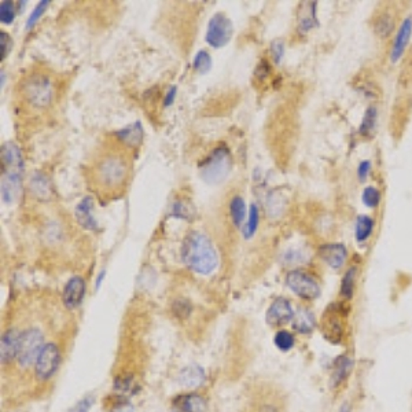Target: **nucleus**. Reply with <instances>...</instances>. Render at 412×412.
I'll return each instance as SVG.
<instances>
[{
	"label": "nucleus",
	"instance_id": "nucleus-1",
	"mask_svg": "<svg viewBox=\"0 0 412 412\" xmlns=\"http://www.w3.org/2000/svg\"><path fill=\"white\" fill-rule=\"evenodd\" d=\"M182 260L189 270L200 275L212 274L218 264V256L209 236L200 231H190L182 243Z\"/></svg>",
	"mask_w": 412,
	"mask_h": 412
},
{
	"label": "nucleus",
	"instance_id": "nucleus-2",
	"mask_svg": "<svg viewBox=\"0 0 412 412\" xmlns=\"http://www.w3.org/2000/svg\"><path fill=\"white\" fill-rule=\"evenodd\" d=\"M128 158L121 153H106L94 164L93 176L95 186L106 194L122 190L129 178Z\"/></svg>",
	"mask_w": 412,
	"mask_h": 412
},
{
	"label": "nucleus",
	"instance_id": "nucleus-3",
	"mask_svg": "<svg viewBox=\"0 0 412 412\" xmlns=\"http://www.w3.org/2000/svg\"><path fill=\"white\" fill-rule=\"evenodd\" d=\"M21 94L30 106L36 109H44L50 106L54 100V83L47 75L33 73L22 82Z\"/></svg>",
	"mask_w": 412,
	"mask_h": 412
},
{
	"label": "nucleus",
	"instance_id": "nucleus-4",
	"mask_svg": "<svg viewBox=\"0 0 412 412\" xmlns=\"http://www.w3.org/2000/svg\"><path fill=\"white\" fill-rule=\"evenodd\" d=\"M232 169V157L227 146L216 147L200 167V174L203 180L207 185L223 183Z\"/></svg>",
	"mask_w": 412,
	"mask_h": 412
},
{
	"label": "nucleus",
	"instance_id": "nucleus-5",
	"mask_svg": "<svg viewBox=\"0 0 412 412\" xmlns=\"http://www.w3.org/2000/svg\"><path fill=\"white\" fill-rule=\"evenodd\" d=\"M288 288L301 300L313 301L320 296V285L317 279L304 270H293L286 277Z\"/></svg>",
	"mask_w": 412,
	"mask_h": 412
},
{
	"label": "nucleus",
	"instance_id": "nucleus-6",
	"mask_svg": "<svg viewBox=\"0 0 412 412\" xmlns=\"http://www.w3.org/2000/svg\"><path fill=\"white\" fill-rule=\"evenodd\" d=\"M43 346V335L37 328H29L21 333L17 355L18 363L22 367H30L32 364H36Z\"/></svg>",
	"mask_w": 412,
	"mask_h": 412
},
{
	"label": "nucleus",
	"instance_id": "nucleus-7",
	"mask_svg": "<svg viewBox=\"0 0 412 412\" xmlns=\"http://www.w3.org/2000/svg\"><path fill=\"white\" fill-rule=\"evenodd\" d=\"M232 33H234V26L231 19L223 12H216L207 24L206 43L213 48L225 47L230 43Z\"/></svg>",
	"mask_w": 412,
	"mask_h": 412
},
{
	"label": "nucleus",
	"instance_id": "nucleus-8",
	"mask_svg": "<svg viewBox=\"0 0 412 412\" xmlns=\"http://www.w3.org/2000/svg\"><path fill=\"white\" fill-rule=\"evenodd\" d=\"M344 313L345 312L341 309V307L335 304H331L323 312V317H321L323 337L331 344H339L344 339V333H345L344 320H342Z\"/></svg>",
	"mask_w": 412,
	"mask_h": 412
},
{
	"label": "nucleus",
	"instance_id": "nucleus-9",
	"mask_svg": "<svg viewBox=\"0 0 412 412\" xmlns=\"http://www.w3.org/2000/svg\"><path fill=\"white\" fill-rule=\"evenodd\" d=\"M59 363H61V353L58 346L55 344L44 345L35 364L36 377L41 381L50 380L58 371Z\"/></svg>",
	"mask_w": 412,
	"mask_h": 412
},
{
	"label": "nucleus",
	"instance_id": "nucleus-10",
	"mask_svg": "<svg viewBox=\"0 0 412 412\" xmlns=\"http://www.w3.org/2000/svg\"><path fill=\"white\" fill-rule=\"evenodd\" d=\"M1 175H21L24 174V158L19 147L7 142L1 146Z\"/></svg>",
	"mask_w": 412,
	"mask_h": 412
},
{
	"label": "nucleus",
	"instance_id": "nucleus-11",
	"mask_svg": "<svg viewBox=\"0 0 412 412\" xmlns=\"http://www.w3.org/2000/svg\"><path fill=\"white\" fill-rule=\"evenodd\" d=\"M294 317L292 304L286 299L275 300L267 310V323L271 327H282L289 324Z\"/></svg>",
	"mask_w": 412,
	"mask_h": 412
},
{
	"label": "nucleus",
	"instance_id": "nucleus-12",
	"mask_svg": "<svg viewBox=\"0 0 412 412\" xmlns=\"http://www.w3.org/2000/svg\"><path fill=\"white\" fill-rule=\"evenodd\" d=\"M411 35L412 15H409L403 19L402 25L399 26V30L395 36V40H393V44H392V48H391V61L393 64H397L403 58V55H404V53H406V50L410 44Z\"/></svg>",
	"mask_w": 412,
	"mask_h": 412
},
{
	"label": "nucleus",
	"instance_id": "nucleus-13",
	"mask_svg": "<svg viewBox=\"0 0 412 412\" xmlns=\"http://www.w3.org/2000/svg\"><path fill=\"white\" fill-rule=\"evenodd\" d=\"M319 257L331 268L341 270L348 259V250L342 243H327L319 247Z\"/></svg>",
	"mask_w": 412,
	"mask_h": 412
},
{
	"label": "nucleus",
	"instance_id": "nucleus-14",
	"mask_svg": "<svg viewBox=\"0 0 412 412\" xmlns=\"http://www.w3.org/2000/svg\"><path fill=\"white\" fill-rule=\"evenodd\" d=\"M86 296V282L82 277H73L64 288L62 300L68 309H76L82 306Z\"/></svg>",
	"mask_w": 412,
	"mask_h": 412
},
{
	"label": "nucleus",
	"instance_id": "nucleus-15",
	"mask_svg": "<svg viewBox=\"0 0 412 412\" xmlns=\"http://www.w3.org/2000/svg\"><path fill=\"white\" fill-rule=\"evenodd\" d=\"M94 207L95 203L93 197H84L76 207H75V217L80 227L88 231H98L100 224L94 216Z\"/></svg>",
	"mask_w": 412,
	"mask_h": 412
},
{
	"label": "nucleus",
	"instance_id": "nucleus-16",
	"mask_svg": "<svg viewBox=\"0 0 412 412\" xmlns=\"http://www.w3.org/2000/svg\"><path fill=\"white\" fill-rule=\"evenodd\" d=\"M19 338H21V333H18L14 328L7 330L1 335V341H0V357H1V363L3 364H8V363H11L17 357V355H18V346H19Z\"/></svg>",
	"mask_w": 412,
	"mask_h": 412
},
{
	"label": "nucleus",
	"instance_id": "nucleus-17",
	"mask_svg": "<svg viewBox=\"0 0 412 412\" xmlns=\"http://www.w3.org/2000/svg\"><path fill=\"white\" fill-rule=\"evenodd\" d=\"M247 412H285V407L279 395L268 391L250 404Z\"/></svg>",
	"mask_w": 412,
	"mask_h": 412
},
{
	"label": "nucleus",
	"instance_id": "nucleus-18",
	"mask_svg": "<svg viewBox=\"0 0 412 412\" xmlns=\"http://www.w3.org/2000/svg\"><path fill=\"white\" fill-rule=\"evenodd\" d=\"M22 187L21 175H1V200L4 204L11 205L18 200Z\"/></svg>",
	"mask_w": 412,
	"mask_h": 412
},
{
	"label": "nucleus",
	"instance_id": "nucleus-19",
	"mask_svg": "<svg viewBox=\"0 0 412 412\" xmlns=\"http://www.w3.org/2000/svg\"><path fill=\"white\" fill-rule=\"evenodd\" d=\"M174 412H205V399L200 395H185L174 402Z\"/></svg>",
	"mask_w": 412,
	"mask_h": 412
},
{
	"label": "nucleus",
	"instance_id": "nucleus-20",
	"mask_svg": "<svg viewBox=\"0 0 412 412\" xmlns=\"http://www.w3.org/2000/svg\"><path fill=\"white\" fill-rule=\"evenodd\" d=\"M316 10H317V3L316 1H309V3H303L300 7V14H299V30L301 33H308L315 26L319 25L317 17H316Z\"/></svg>",
	"mask_w": 412,
	"mask_h": 412
},
{
	"label": "nucleus",
	"instance_id": "nucleus-21",
	"mask_svg": "<svg viewBox=\"0 0 412 412\" xmlns=\"http://www.w3.org/2000/svg\"><path fill=\"white\" fill-rule=\"evenodd\" d=\"M115 136L118 138V140H121L125 146L128 147H138L140 146L142 140H143V128L142 124L139 121L120 129L115 132Z\"/></svg>",
	"mask_w": 412,
	"mask_h": 412
},
{
	"label": "nucleus",
	"instance_id": "nucleus-22",
	"mask_svg": "<svg viewBox=\"0 0 412 412\" xmlns=\"http://www.w3.org/2000/svg\"><path fill=\"white\" fill-rule=\"evenodd\" d=\"M353 368V360L349 356H339L334 364V371L331 377L333 388H339L349 377Z\"/></svg>",
	"mask_w": 412,
	"mask_h": 412
},
{
	"label": "nucleus",
	"instance_id": "nucleus-23",
	"mask_svg": "<svg viewBox=\"0 0 412 412\" xmlns=\"http://www.w3.org/2000/svg\"><path fill=\"white\" fill-rule=\"evenodd\" d=\"M205 381V373L198 366L186 367L179 374V382L185 388H197Z\"/></svg>",
	"mask_w": 412,
	"mask_h": 412
},
{
	"label": "nucleus",
	"instance_id": "nucleus-24",
	"mask_svg": "<svg viewBox=\"0 0 412 412\" xmlns=\"http://www.w3.org/2000/svg\"><path fill=\"white\" fill-rule=\"evenodd\" d=\"M293 328L300 334H310L315 328V316L307 308H300L293 317Z\"/></svg>",
	"mask_w": 412,
	"mask_h": 412
},
{
	"label": "nucleus",
	"instance_id": "nucleus-25",
	"mask_svg": "<svg viewBox=\"0 0 412 412\" xmlns=\"http://www.w3.org/2000/svg\"><path fill=\"white\" fill-rule=\"evenodd\" d=\"M30 191L37 200H41V201L48 200L51 194L48 179L43 174L36 172L30 179Z\"/></svg>",
	"mask_w": 412,
	"mask_h": 412
},
{
	"label": "nucleus",
	"instance_id": "nucleus-26",
	"mask_svg": "<svg viewBox=\"0 0 412 412\" xmlns=\"http://www.w3.org/2000/svg\"><path fill=\"white\" fill-rule=\"evenodd\" d=\"M374 220L373 217L367 216V214H360L356 218V225H355V238L359 243H363L366 241H368V238L373 235L374 231Z\"/></svg>",
	"mask_w": 412,
	"mask_h": 412
},
{
	"label": "nucleus",
	"instance_id": "nucleus-27",
	"mask_svg": "<svg viewBox=\"0 0 412 412\" xmlns=\"http://www.w3.org/2000/svg\"><path fill=\"white\" fill-rule=\"evenodd\" d=\"M356 279H357V268L350 267L346 270L342 282H341V290L339 294L345 301H350L355 296V289H356Z\"/></svg>",
	"mask_w": 412,
	"mask_h": 412
},
{
	"label": "nucleus",
	"instance_id": "nucleus-28",
	"mask_svg": "<svg viewBox=\"0 0 412 412\" xmlns=\"http://www.w3.org/2000/svg\"><path fill=\"white\" fill-rule=\"evenodd\" d=\"M377 120H378V110L375 106H368L366 109V113L363 115V120H362V124H360V128H359V132L360 135L363 136H370L375 127H377Z\"/></svg>",
	"mask_w": 412,
	"mask_h": 412
},
{
	"label": "nucleus",
	"instance_id": "nucleus-29",
	"mask_svg": "<svg viewBox=\"0 0 412 412\" xmlns=\"http://www.w3.org/2000/svg\"><path fill=\"white\" fill-rule=\"evenodd\" d=\"M230 214L235 227H241L246 217V204L242 197L235 196L230 203Z\"/></svg>",
	"mask_w": 412,
	"mask_h": 412
},
{
	"label": "nucleus",
	"instance_id": "nucleus-30",
	"mask_svg": "<svg viewBox=\"0 0 412 412\" xmlns=\"http://www.w3.org/2000/svg\"><path fill=\"white\" fill-rule=\"evenodd\" d=\"M259 224H260V210L259 206L256 204H252L249 207V214H247V221L243 227V236L246 239H250L252 236H254V234L259 230Z\"/></svg>",
	"mask_w": 412,
	"mask_h": 412
},
{
	"label": "nucleus",
	"instance_id": "nucleus-31",
	"mask_svg": "<svg viewBox=\"0 0 412 412\" xmlns=\"http://www.w3.org/2000/svg\"><path fill=\"white\" fill-rule=\"evenodd\" d=\"M393 28H395V19L389 12H382L375 19L374 29L380 37H384V39L388 37L393 32Z\"/></svg>",
	"mask_w": 412,
	"mask_h": 412
},
{
	"label": "nucleus",
	"instance_id": "nucleus-32",
	"mask_svg": "<svg viewBox=\"0 0 412 412\" xmlns=\"http://www.w3.org/2000/svg\"><path fill=\"white\" fill-rule=\"evenodd\" d=\"M362 201L368 209H377L381 204V191L374 186H368L362 194Z\"/></svg>",
	"mask_w": 412,
	"mask_h": 412
},
{
	"label": "nucleus",
	"instance_id": "nucleus-33",
	"mask_svg": "<svg viewBox=\"0 0 412 412\" xmlns=\"http://www.w3.org/2000/svg\"><path fill=\"white\" fill-rule=\"evenodd\" d=\"M193 66L194 69L201 73V75H205L210 69H212V57L210 54L205 51V50H201L196 54L194 57V61H193Z\"/></svg>",
	"mask_w": 412,
	"mask_h": 412
},
{
	"label": "nucleus",
	"instance_id": "nucleus-34",
	"mask_svg": "<svg viewBox=\"0 0 412 412\" xmlns=\"http://www.w3.org/2000/svg\"><path fill=\"white\" fill-rule=\"evenodd\" d=\"M48 6H50V1L48 0H41V1L37 3V6L33 8V11L29 14V17L26 19V25H25L26 30H30L39 22V19L41 18V15L48 8Z\"/></svg>",
	"mask_w": 412,
	"mask_h": 412
},
{
	"label": "nucleus",
	"instance_id": "nucleus-35",
	"mask_svg": "<svg viewBox=\"0 0 412 412\" xmlns=\"http://www.w3.org/2000/svg\"><path fill=\"white\" fill-rule=\"evenodd\" d=\"M274 342L278 346V349H281L283 352H288L294 346V335L290 331L281 330V331L277 333Z\"/></svg>",
	"mask_w": 412,
	"mask_h": 412
},
{
	"label": "nucleus",
	"instance_id": "nucleus-36",
	"mask_svg": "<svg viewBox=\"0 0 412 412\" xmlns=\"http://www.w3.org/2000/svg\"><path fill=\"white\" fill-rule=\"evenodd\" d=\"M15 18V4L11 0L0 3V21L1 24L10 25Z\"/></svg>",
	"mask_w": 412,
	"mask_h": 412
},
{
	"label": "nucleus",
	"instance_id": "nucleus-37",
	"mask_svg": "<svg viewBox=\"0 0 412 412\" xmlns=\"http://www.w3.org/2000/svg\"><path fill=\"white\" fill-rule=\"evenodd\" d=\"M271 57L277 65H279L285 57V43L281 39H277L271 43Z\"/></svg>",
	"mask_w": 412,
	"mask_h": 412
},
{
	"label": "nucleus",
	"instance_id": "nucleus-38",
	"mask_svg": "<svg viewBox=\"0 0 412 412\" xmlns=\"http://www.w3.org/2000/svg\"><path fill=\"white\" fill-rule=\"evenodd\" d=\"M11 47H12V41L10 39V35L6 33V32H0V48H1L0 50V53H1L0 58H1V61L6 59V57L8 55Z\"/></svg>",
	"mask_w": 412,
	"mask_h": 412
},
{
	"label": "nucleus",
	"instance_id": "nucleus-39",
	"mask_svg": "<svg viewBox=\"0 0 412 412\" xmlns=\"http://www.w3.org/2000/svg\"><path fill=\"white\" fill-rule=\"evenodd\" d=\"M172 216L179 218H189L190 210L186 207L185 203H175L172 206Z\"/></svg>",
	"mask_w": 412,
	"mask_h": 412
},
{
	"label": "nucleus",
	"instance_id": "nucleus-40",
	"mask_svg": "<svg viewBox=\"0 0 412 412\" xmlns=\"http://www.w3.org/2000/svg\"><path fill=\"white\" fill-rule=\"evenodd\" d=\"M370 169H371V162L370 161L364 160V161H362L359 164V167H357V178H359L360 182H364L368 178Z\"/></svg>",
	"mask_w": 412,
	"mask_h": 412
},
{
	"label": "nucleus",
	"instance_id": "nucleus-41",
	"mask_svg": "<svg viewBox=\"0 0 412 412\" xmlns=\"http://www.w3.org/2000/svg\"><path fill=\"white\" fill-rule=\"evenodd\" d=\"M93 403H94V399H93L91 396L84 397L83 400H80V402L71 410V412H88L90 411V409H91V406H93Z\"/></svg>",
	"mask_w": 412,
	"mask_h": 412
},
{
	"label": "nucleus",
	"instance_id": "nucleus-42",
	"mask_svg": "<svg viewBox=\"0 0 412 412\" xmlns=\"http://www.w3.org/2000/svg\"><path fill=\"white\" fill-rule=\"evenodd\" d=\"M190 310H191V307L187 301H176L174 306V312L180 317L187 316L190 313Z\"/></svg>",
	"mask_w": 412,
	"mask_h": 412
},
{
	"label": "nucleus",
	"instance_id": "nucleus-43",
	"mask_svg": "<svg viewBox=\"0 0 412 412\" xmlns=\"http://www.w3.org/2000/svg\"><path fill=\"white\" fill-rule=\"evenodd\" d=\"M176 94H178V87L176 86H172L168 93L165 94V98H164V106L168 107V106H172L175 102V98H176Z\"/></svg>",
	"mask_w": 412,
	"mask_h": 412
},
{
	"label": "nucleus",
	"instance_id": "nucleus-44",
	"mask_svg": "<svg viewBox=\"0 0 412 412\" xmlns=\"http://www.w3.org/2000/svg\"><path fill=\"white\" fill-rule=\"evenodd\" d=\"M104 275H106V271H102L98 275V278H97V289H100V286H101V283H102L103 279H104Z\"/></svg>",
	"mask_w": 412,
	"mask_h": 412
},
{
	"label": "nucleus",
	"instance_id": "nucleus-45",
	"mask_svg": "<svg viewBox=\"0 0 412 412\" xmlns=\"http://www.w3.org/2000/svg\"><path fill=\"white\" fill-rule=\"evenodd\" d=\"M339 412H349V406L348 404H344Z\"/></svg>",
	"mask_w": 412,
	"mask_h": 412
},
{
	"label": "nucleus",
	"instance_id": "nucleus-46",
	"mask_svg": "<svg viewBox=\"0 0 412 412\" xmlns=\"http://www.w3.org/2000/svg\"><path fill=\"white\" fill-rule=\"evenodd\" d=\"M0 77H1V83H0V87L3 88V87H4V72H1V73H0Z\"/></svg>",
	"mask_w": 412,
	"mask_h": 412
}]
</instances>
